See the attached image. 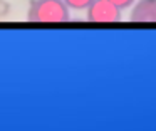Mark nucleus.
Listing matches in <instances>:
<instances>
[{"instance_id":"6","label":"nucleus","mask_w":156,"mask_h":131,"mask_svg":"<svg viewBox=\"0 0 156 131\" xmlns=\"http://www.w3.org/2000/svg\"><path fill=\"white\" fill-rule=\"evenodd\" d=\"M112 3H114L116 7H118V9H129V7L133 5V3L136 2V0H111Z\"/></svg>"},{"instance_id":"2","label":"nucleus","mask_w":156,"mask_h":131,"mask_svg":"<svg viewBox=\"0 0 156 131\" xmlns=\"http://www.w3.org/2000/svg\"><path fill=\"white\" fill-rule=\"evenodd\" d=\"M86 10L91 24H118L121 20V9L111 0H92Z\"/></svg>"},{"instance_id":"5","label":"nucleus","mask_w":156,"mask_h":131,"mask_svg":"<svg viewBox=\"0 0 156 131\" xmlns=\"http://www.w3.org/2000/svg\"><path fill=\"white\" fill-rule=\"evenodd\" d=\"M9 13H10V2H7V0H0V19L9 17Z\"/></svg>"},{"instance_id":"4","label":"nucleus","mask_w":156,"mask_h":131,"mask_svg":"<svg viewBox=\"0 0 156 131\" xmlns=\"http://www.w3.org/2000/svg\"><path fill=\"white\" fill-rule=\"evenodd\" d=\"M92 0H64V3L69 7V10H86L91 5Z\"/></svg>"},{"instance_id":"1","label":"nucleus","mask_w":156,"mask_h":131,"mask_svg":"<svg viewBox=\"0 0 156 131\" xmlns=\"http://www.w3.org/2000/svg\"><path fill=\"white\" fill-rule=\"evenodd\" d=\"M27 20L42 25L67 24L71 20V10L64 0H30Z\"/></svg>"},{"instance_id":"3","label":"nucleus","mask_w":156,"mask_h":131,"mask_svg":"<svg viewBox=\"0 0 156 131\" xmlns=\"http://www.w3.org/2000/svg\"><path fill=\"white\" fill-rule=\"evenodd\" d=\"M133 5L129 15L133 24H156V0H139Z\"/></svg>"}]
</instances>
